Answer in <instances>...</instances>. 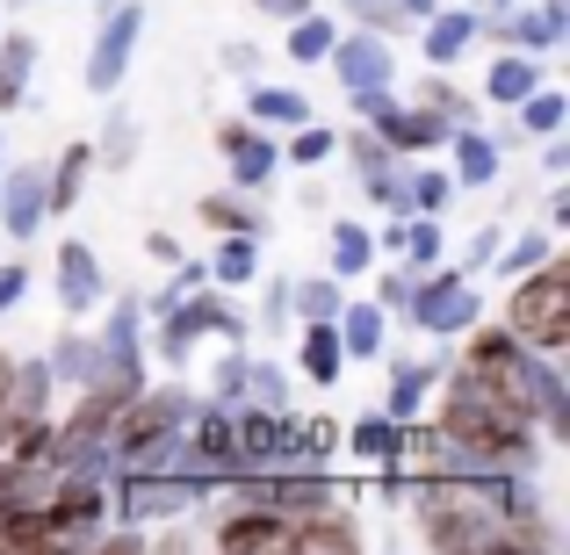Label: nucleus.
Listing matches in <instances>:
<instances>
[{
	"label": "nucleus",
	"instance_id": "nucleus-2",
	"mask_svg": "<svg viewBox=\"0 0 570 555\" xmlns=\"http://www.w3.org/2000/svg\"><path fill=\"white\" fill-rule=\"evenodd\" d=\"M181 505H188V490H181V484H153V476H130V513L153 519V513H181Z\"/></svg>",
	"mask_w": 570,
	"mask_h": 555
},
{
	"label": "nucleus",
	"instance_id": "nucleus-3",
	"mask_svg": "<svg viewBox=\"0 0 570 555\" xmlns=\"http://www.w3.org/2000/svg\"><path fill=\"white\" fill-rule=\"evenodd\" d=\"M224 548H289V527H282V519H232V527H224Z\"/></svg>",
	"mask_w": 570,
	"mask_h": 555
},
{
	"label": "nucleus",
	"instance_id": "nucleus-13",
	"mask_svg": "<svg viewBox=\"0 0 570 555\" xmlns=\"http://www.w3.org/2000/svg\"><path fill=\"white\" fill-rule=\"evenodd\" d=\"M14 296H22V267H8V275H0V310H8Z\"/></svg>",
	"mask_w": 570,
	"mask_h": 555
},
{
	"label": "nucleus",
	"instance_id": "nucleus-5",
	"mask_svg": "<svg viewBox=\"0 0 570 555\" xmlns=\"http://www.w3.org/2000/svg\"><path fill=\"white\" fill-rule=\"evenodd\" d=\"M253 116L261 123H304V95H275L267 87V95H253Z\"/></svg>",
	"mask_w": 570,
	"mask_h": 555
},
{
	"label": "nucleus",
	"instance_id": "nucleus-9",
	"mask_svg": "<svg viewBox=\"0 0 570 555\" xmlns=\"http://www.w3.org/2000/svg\"><path fill=\"white\" fill-rule=\"evenodd\" d=\"M66 296H72V304H87V296H95V281H87V252H80V246L66 252Z\"/></svg>",
	"mask_w": 570,
	"mask_h": 555
},
{
	"label": "nucleus",
	"instance_id": "nucleus-7",
	"mask_svg": "<svg viewBox=\"0 0 570 555\" xmlns=\"http://www.w3.org/2000/svg\"><path fill=\"white\" fill-rule=\"evenodd\" d=\"M462 37H470V22H462V14H448V22H433V43H426V51L433 58H455Z\"/></svg>",
	"mask_w": 570,
	"mask_h": 555
},
{
	"label": "nucleus",
	"instance_id": "nucleus-8",
	"mask_svg": "<svg viewBox=\"0 0 570 555\" xmlns=\"http://www.w3.org/2000/svg\"><path fill=\"white\" fill-rule=\"evenodd\" d=\"M528 87H534V72H528V66H499V72H491V95H499V101H520Z\"/></svg>",
	"mask_w": 570,
	"mask_h": 555
},
{
	"label": "nucleus",
	"instance_id": "nucleus-12",
	"mask_svg": "<svg viewBox=\"0 0 570 555\" xmlns=\"http://www.w3.org/2000/svg\"><path fill=\"white\" fill-rule=\"evenodd\" d=\"M333 361H340V354H333V333H311V368L333 375Z\"/></svg>",
	"mask_w": 570,
	"mask_h": 555
},
{
	"label": "nucleus",
	"instance_id": "nucleus-1",
	"mask_svg": "<svg viewBox=\"0 0 570 555\" xmlns=\"http://www.w3.org/2000/svg\"><path fill=\"white\" fill-rule=\"evenodd\" d=\"M563 333H570V281H563V267H542L528 289H513V339L563 347Z\"/></svg>",
	"mask_w": 570,
	"mask_h": 555
},
{
	"label": "nucleus",
	"instance_id": "nucleus-10",
	"mask_svg": "<svg viewBox=\"0 0 570 555\" xmlns=\"http://www.w3.org/2000/svg\"><path fill=\"white\" fill-rule=\"evenodd\" d=\"M354 447H362V455H397V447H390V426H383V418L354 433Z\"/></svg>",
	"mask_w": 570,
	"mask_h": 555
},
{
	"label": "nucleus",
	"instance_id": "nucleus-4",
	"mask_svg": "<svg viewBox=\"0 0 570 555\" xmlns=\"http://www.w3.org/2000/svg\"><path fill=\"white\" fill-rule=\"evenodd\" d=\"M347 542H354L347 519H311V527L289 534V548H347Z\"/></svg>",
	"mask_w": 570,
	"mask_h": 555
},
{
	"label": "nucleus",
	"instance_id": "nucleus-11",
	"mask_svg": "<svg viewBox=\"0 0 570 555\" xmlns=\"http://www.w3.org/2000/svg\"><path fill=\"white\" fill-rule=\"evenodd\" d=\"M289 51H296V58H318V51H325V29H318V22H304V29H296V43H289Z\"/></svg>",
	"mask_w": 570,
	"mask_h": 555
},
{
	"label": "nucleus",
	"instance_id": "nucleus-6",
	"mask_svg": "<svg viewBox=\"0 0 570 555\" xmlns=\"http://www.w3.org/2000/svg\"><path fill=\"white\" fill-rule=\"evenodd\" d=\"M232 145H238V181H261L267 174V145H253L246 130H232Z\"/></svg>",
	"mask_w": 570,
	"mask_h": 555
}]
</instances>
